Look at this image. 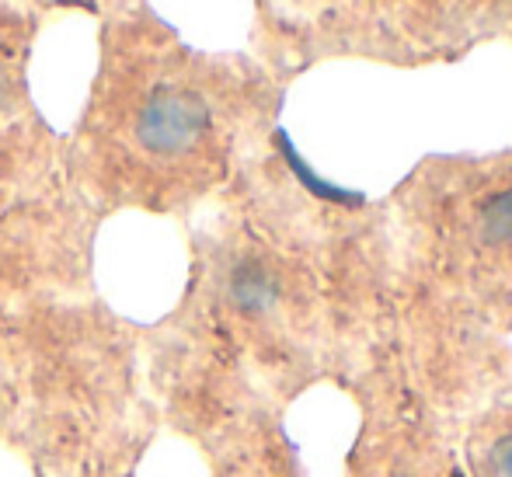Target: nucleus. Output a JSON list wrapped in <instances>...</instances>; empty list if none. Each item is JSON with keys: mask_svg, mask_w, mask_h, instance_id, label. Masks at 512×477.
Masks as SVG:
<instances>
[{"mask_svg": "<svg viewBox=\"0 0 512 477\" xmlns=\"http://www.w3.org/2000/svg\"><path fill=\"white\" fill-rule=\"evenodd\" d=\"M492 477H512V436H502L492 450Z\"/></svg>", "mask_w": 512, "mask_h": 477, "instance_id": "20e7f679", "label": "nucleus"}, {"mask_svg": "<svg viewBox=\"0 0 512 477\" xmlns=\"http://www.w3.org/2000/svg\"><path fill=\"white\" fill-rule=\"evenodd\" d=\"M209 129V105L196 91L157 88L140 105L133 136L154 157H182L199 147Z\"/></svg>", "mask_w": 512, "mask_h": 477, "instance_id": "f257e3e1", "label": "nucleus"}, {"mask_svg": "<svg viewBox=\"0 0 512 477\" xmlns=\"http://www.w3.org/2000/svg\"><path fill=\"white\" fill-rule=\"evenodd\" d=\"M0 101H4V88H0Z\"/></svg>", "mask_w": 512, "mask_h": 477, "instance_id": "39448f33", "label": "nucleus"}, {"mask_svg": "<svg viewBox=\"0 0 512 477\" xmlns=\"http://www.w3.org/2000/svg\"><path fill=\"white\" fill-rule=\"evenodd\" d=\"M276 279L262 262H244L230 276V300L234 307H241L244 314H262L276 303Z\"/></svg>", "mask_w": 512, "mask_h": 477, "instance_id": "f03ea898", "label": "nucleus"}, {"mask_svg": "<svg viewBox=\"0 0 512 477\" xmlns=\"http://www.w3.org/2000/svg\"><path fill=\"white\" fill-rule=\"evenodd\" d=\"M481 234L492 244H512V185L502 192H495L492 199L481 206Z\"/></svg>", "mask_w": 512, "mask_h": 477, "instance_id": "7ed1b4c3", "label": "nucleus"}]
</instances>
